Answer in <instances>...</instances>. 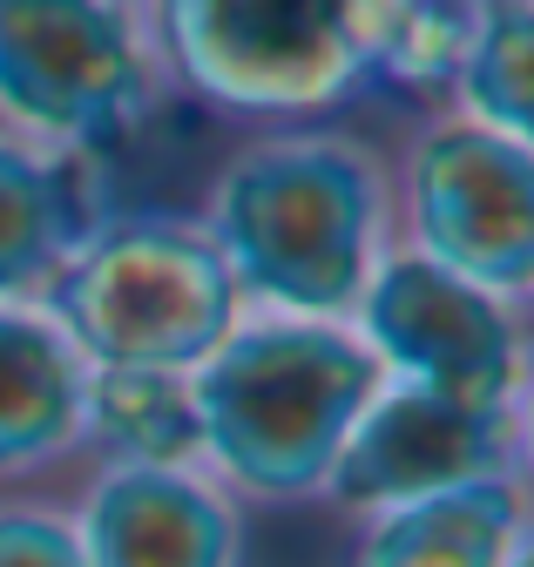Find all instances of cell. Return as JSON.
<instances>
[{"label": "cell", "instance_id": "10", "mask_svg": "<svg viewBox=\"0 0 534 567\" xmlns=\"http://www.w3.org/2000/svg\"><path fill=\"white\" fill-rule=\"evenodd\" d=\"M521 540V501L507 480L453 486L433 501L386 507L352 567H507Z\"/></svg>", "mask_w": 534, "mask_h": 567}, {"label": "cell", "instance_id": "3", "mask_svg": "<svg viewBox=\"0 0 534 567\" xmlns=\"http://www.w3.org/2000/svg\"><path fill=\"white\" fill-rule=\"evenodd\" d=\"M230 270L183 224H122L61 270V324L102 372H183L230 331Z\"/></svg>", "mask_w": 534, "mask_h": 567}, {"label": "cell", "instance_id": "15", "mask_svg": "<svg viewBox=\"0 0 534 567\" xmlns=\"http://www.w3.org/2000/svg\"><path fill=\"white\" fill-rule=\"evenodd\" d=\"M0 567H82V554L48 514H0Z\"/></svg>", "mask_w": 534, "mask_h": 567}, {"label": "cell", "instance_id": "2", "mask_svg": "<svg viewBox=\"0 0 534 567\" xmlns=\"http://www.w3.org/2000/svg\"><path fill=\"white\" fill-rule=\"evenodd\" d=\"M217 230L224 270H237L250 291L291 311H339L366 277L372 183L346 150L325 142L257 150L224 176Z\"/></svg>", "mask_w": 534, "mask_h": 567}, {"label": "cell", "instance_id": "9", "mask_svg": "<svg viewBox=\"0 0 534 567\" xmlns=\"http://www.w3.org/2000/svg\"><path fill=\"white\" fill-rule=\"evenodd\" d=\"M230 514L176 466H122L89 493L82 567H230Z\"/></svg>", "mask_w": 534, "mask_h": 567}, {"label": "cell", "instance_id": "4", "mask_svg": "<svg viewBox=\"0 0 534 567\" xmlns=\"http://www.w3.org/2000/svg\"><path fill=\"white\" fill-rule=\"evenodd\" d=\"M204 89L237 102H325L366 68H413L420 0H170Z\"/></svg>", "mask_w": 534, "mask_h": 567}, {"label": "cell", "instance_id": "12", "mask_svg": "<svg viewBox=\"0 0 534 567\" xmlns=\"http://www.w3.org/2000/svg\"><path fill=\"white\" fill-rule=\"evenodd\" d=\"M69 244L75 224L61 183L21 150H0V291H28V284L54 277L69 264Z\"/></svg>", "mask_w": 534, "mask_h": 567}, {"label": "cell", "instance_id": "6", "mask_svg": "<svg viewBox=\"0 0 534 567\" xmlns=\"http://www.w3.org/2000/svg\"><path fill=\"white\" fill-rule=\"evenodd\" d=\"M420 237L446 277L474 291H521L534 257V169L494 128H446L420 150Z\"/></svg>", "mask_w": 534, "mask_h": 567}, {"label": "cell", "instance_id": "13", "mask_svg": "<svg viewBox=\"0 0 534 567\" xmlns=\"http://www.w3.org/2000/svg\"><path fill=\"white\" fill-rule=\"evenodd\" d=\"M95 419L122 453H136V466H170L196 446V412L176 372H109L95 392Z\"/></svg>", "mask_w": 534, "mask_h": 567}, {"label": "cell", "instance_id": "8", "mask_svg": "<svg viewBox=\"0 0 534 567\" xmlns=\"http://www.w3.org/2000/svg\"><path fill=\"white\" fill-rule=\"evenodd\" d=\"M372 338L386 359L420 392H440L474 412H507L514 392V338L507 318L474 291L446 277L440 264H392L366 298Z\"/></svg>", "mask_w": 534, "mask_h": 567}, {"label": "cell", "instance_id": "5", "mask_svg": "<svg viewBox=\"0 0 534 567\" xmlns=\"http://www.w3.org/2000/svg\"><path fill=\"white\" fill-rule=\"evenodd\" d=\"M143 95L136 41L102 0H0V102L34 128L115 135Z\"/></svg>", "mask_w": 534, "mask_h": 567}, {"label": "cell", "instance_id": "11", "mask_svg": "<svg viewBox=\"0 0 534 567\" xmlns=\"http://www.w3.org/2000/svg\"><path fill=\"white\" fill-rule=\"evenodd\" d=\"M75 351L28 318H0V473H28L75 440Z\"/></svg>", "mask_w": 534, "mask_h": 567}, {"label": "cell", "instance_id": "14", "mask_svg": "<svg viewBox=\"0 0 534 567\" xmlns=\"http://www.w3.org/2000/svg\"><path fill=\"white\" fill-rule=\"evenodd\" d=\"M466 95L481 102L494 135H507V142L527 135V8L521 0L487 8L474 48H466Z\"/></svg>", "mask_w": 534, "mask_h": 567}, {"label": "cell", "instance_id": "7", "mask_svg": "<svg viewBox=\"0 0 534 567\" xmlns=\"http://www.w3.org/2000/svg\"><path fill=\"white\" fill-rule=\"evenodd\" d=\"M501 460H507V412H474V405L407 385L359 412L339 460H331V493L346 507L386 514V507L433 501V493H453V486L501 480Z\"/></svg>", "mask_w": 534, "mask_h": 567}, {"label": "cell", "instance_id": "1", "mask_svg": "<svg viewBox=\"0 0 534 567\" xmlns=\"http://www.w3.org/2000/svg\"><path fill=\"white\" fill-rule=\"evenodd\" d=\"M372 379V351L331 331H250L237 344H217L204 379L189 385L196 440L250 493H311L318 480H331V460L359 425Z\"/></svg>", "mask_w": 534, "mask_h": 567}]
</instances>
